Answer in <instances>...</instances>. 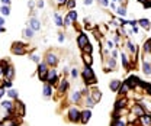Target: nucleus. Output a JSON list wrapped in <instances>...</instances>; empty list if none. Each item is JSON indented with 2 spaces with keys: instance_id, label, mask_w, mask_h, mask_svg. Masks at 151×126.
I'll return each mask as SVG.
<instances>
[{
  "instance_id": "1",
  "label": "nucleus",
  "mask_w": 151,
  "mask_h": 126,
  "mask_svg": "<svg viewBox=\"0 0 151 126\" xmlns=\"http://www.w3.org/2000/svg\"><path fill=\"white\" fill-rule=\"evenodd\" d=\"M83 75V80L86 83V86H92V84H96V75H94L93 70H92V65H84V70L81 72Z\"/></svg>"
},
{
  "instance_id": "2",
  "label": "nucleus",
  "mask_w": 151,
  "mask_h": 126,
  "mask_svg": "<svg viewBox=\"0 0 151 126\" xmlns=\"http://www.w3.org/2000/svg\"><path fill=\"white\" fill-rule=\"evenodd\" d=\"M38 77L41 78V81H45L47 74H48V64L47 62H39L38 64Z\"/></svg>"
},
{
  "instance_id": "3",
  "label": "nucleus",
  "mask_w": 151,
  "mask_h": 126,
  "mask_svg": "<svg viewBox=\"0 0 151 126\" xmlns=\"http://www.w3.org/2000/svg\"><path fill=\"white\" fill-rule=\"evenodd\" d=\"M81 119V112L77 107H70L68 110V120L70 122H80Z\"/></svg>"
},
{
  "instance_id": "4",
  "label": "nucleus",
  "mask_w": 151,
  "mask_h": 126,
  "mask_svg": "<svg viewBox=\"0 0 151 126\" xmlns=\"http://www.w3.org/2000/svg\"><path fill=\"white\" fill-rule=\"evenodd\" d=\"M45 81L48 84H57L58 83V74H57V70H48V74H47V78Z\"/></svg>"
},
{
  "instance_id": "5",
  "label": "nucleus",
  "mask_w": 151,
  "mask_h": 126,
  "mask_svg": "<svg viewBox=\"0 0 151 126\" xmlns=\"http://www.w3.org/2000/svg\"><path fill=\"white\" fill-rule=\"evenodd\" d=\"M45 62L48 64V65H51V67H54V65H57V62H58V55L55 54V52H47V55H45Z\"/></svg>"
},
{
  "instance_id": "6",
  "label": "nucleus",
  "mask_w": 151,
  "mask_h": 126,
  "mask_svg": "<svg viewBox=\"0 0 151 126\" xmlns=\"http://www.w3.org/2000/svg\"><path fill=\"white\" fill-rule=\"evenodd\" d=\"M87 44H89V38H87L86 34H83V32H81L80 35L77 36V45H78V48L83 51V49H84V47H86Z\"/></svg>"
},
{
  "instance_id": "7",
  "label": "nucleus",
  "mask_w": 151,
  "mask_h": 126,
  "mask_svg": "<svg viewBox=\"0 0 151 126\" xmlns=\"http://www.w3.org/2000/svg\"><path fill=\"white\" fill-rule=\"evenodd\" d=\"M12 52H13V54H18V55H23L26 52L25 44H22V42H15L13 47H12Z\"/></svg>"
},
{
  "instance_id": "8",
  "label": "nucleus",
  "mask_w": 151,
  "mask_h": 126,
  "mask_svg": "<svg viewBox=\"0 0 151 126\" xmlns=\"http://www.w3.org/2000/svg\"><path fill=\"white\" fill-rule=\"evenodd\" d=\"M127 83H128V86H129L131 89H135V87L141 86V83H142V81H141L137 75H134V74H132V75H129V77L127 78Z\"/></svg>"
},
{
  "instance_id": "9",
  "label": "nucleus",
  "mask_w": 151,
  "mask_h": 126,
  "mask_svg": "<svg viewBox=\"0 0 151 126\" xmlns=\"http://www.w3.org/2000/svg\"><path fill=\"white\" fill-rule=\"evenodd\" d=\"M115 68H116V58H113V57H108L105 71H113Z\"/></svg>"
},
{
  "instance_id": "10",
  "label": "nucleus",
  "mask_w": 151,
  "mask_h": 126,
  "mask_svg": "<svg viewBox=\"0 0 151 126\" xmlns=\"http://www.w3.org/2000/svg\"><path fill=\"white\" fill-rule=\"evenodd\" d=\"M90 117H92V110H90V109H86L84 112H81V119H80V122L86 125V123L90 120Z\"/></svg>"
},
{
  "instance_id": "11",
  "label": "nucleus",
  "mask_w": 151,
  "mask_h": 126,
  "mask_svg": "<svg viewBox=\"0 0 151 126\" xmlns=\"http://www.w3.org/2000/svg\"><path fill=\"white\" fill-rule=\"evenodd\" d=\"M121 86H122V81H121V80H112L111 84H109V89H111L113 93H118L119 89H121Z\"/></svg>"
},
{
  "instance_id": "12",
  "label": "nucleus",
  "mask_w": 151,
  "mask_h": 126,
  "mask_svg": "<svg viewBox=\"0 0 151 126\" xmlns=\"http://www.w3.org/2000/svg\"><path fill=\"white\" fill-rule=\"evenodd\" d=\"M139 123L142 126H151V115L144 113L142 116H139Z\"/></svg>"
},
{
  "instance_id": "13",
  "label": "nucleus",
  "mask_w": 151,
  "mask_h": 126,
  "mask_svg": "<svg viewBox=\"0 0 151 126\" xmlns=\"http://www.w3.org/2000/svg\"><path fill=\"white\" fill-rule=\"evenodd\" d=\"M127 103H128V100H127L125 97H122V99L116 100V103H115V110H122V109L127 106Z\"/></svg>"
},
{
  "instance_id": "14",
  "label": "nucleus",
  "mask_w": 151,
  "mask_h": 126,
  "mask_svg": "<svg viewBox=\"0 0 151 126\" xmlns=\"http://www.w3.org/2000/svg\"><path fill=\"white\" fill-rule=\"evenodd\" d=\"M116 15H118L119 18H125V16L128 15V12H127V6H125V4L118 6V9H116Z\"/></svg>"
},
{
  "instance_id": "15",
  "label": "nucleus",
  "mask_w": 151,
  "mask_h": 126,
  "mask_svg": "<svg viewBox=\"0 0 151 126\" xmlns=\"http://www.w3.org/2000/svg\"><path fill=\"white\" fill-rule=\"evenodd\" d=\"M138 25H139L142 29H145V31H148V29L151 28L150 19H145V18H144V19H139V20H138Z\"/></svg>"
},
{
  "instance_id": "16",
  "label": "nucleus",
  "mask_w": 151,
  "mask_h": 126,
  "mask_svg": "<svg viewBox=\"0 0 151 126\" xmlns=\"http://www.w3.org/2000/svg\"><path fill=\"white\" fill-rule=\"evenodd\" d=\"M142 72H144L147 77H151V62L142 61Z\"/></svg>"
},
{
  "instance_id": "17",
  "label": "nucleus",
  "mask_w": 151,
  "mask_h": 126,
  "mask_svg": "<svg viewBox=\"0 0 151 126\" xmlns=\"http://www.w3.org/2000/svg\"><path fill=\"white\" fill-rule=\"evenodd\" d=\"M29 26H31L34 31H39V29H41V23H39V20H38L37 18L29 19Z\"/></svg>"
},
{
  "instance_id": "18",
  "label": "nucleus",
  "mask_w": 151,
  "mask_h": 126,
  "mask_svg": "<svg viewBox=\"0 0 151 126\" xmlns=\"http://www.w3.org/2000/svg\"><path fill=\"white\" fill-rule=\"evenodd\" d=\"M90 97L93 99L96 103H97V102H100V99H102V91L99 90V89H94V90H92V94H90Z\"/></svg>"
},
{
  "instance_id": "19",
  "label": "nucleus",
  "mask_w": 151,
  "mask_h": 126,
  "mask_svg": "<svg viewBox=\"0 0 151 126\" xmlns=\"http://www.w3.org/2000/svg\"><path fill=\"white\" fill-rule=\"evenodd\" d=\"M13 75H15V70H13V67H6V68H4V78L12 80V78H13Z\"/></svg>"
},
{
  "instance_id": "20",
  "label": "nucleus",
  "mask_w": 151,
  "mask_h": 126,
  "mask_svg": "<svg viewBox=\"0 0 151 126\" xmlns=\"http://www.w3.org/2000/svg\"><path fill=\"white\" fill-rule=\"evenodd\" d=\"M67 89H68V81L64 78V80H61V81H60V86H58V93H64Z\"/></svg>"
},
{
  "instance_id": "21",
  "label": "nucleus",
  "mask_w": 151,
  "mask_h": 126,
  "mask_svg": "<svg viewBox=\"0 0 151 126\" xmlns=\"http://www.w3.org/2000/svg\"><path fill=\"white\" fill-rule=\"evenodd\" d=\"M142 49H144L145 54H151V38H147V39H145V42H144V45H142Z\"/></svg>"
},
{
  "instance_id": "22",
  "label": "nucleus",
  "mask_w": 151,
  "mask_h": 126,
  "mask_svg": "<svg viewBox=\"0 0 151 126\" xmlns=\"http://www.w3.org/2000/svg\"><path fill=\"white\" fill-rule=\"evenodd\" d=\"M129 90H131V87L128 86V83H127V81H124V83H122V86H121V89H119V91H118V93H119V94H124V96H125L127 93H129Z\"/></svg>"
},
{
  "instance_id": "23",
  "label": "nucleus",
  "mask_w": 151,
  "mask_h": 126,
  "mask_svg": "<svg viewBox=\"0 0 151 126\" xmlns=\"http://www.w3.org/2000/svg\"><path fill=\"white\" fill-rule=\"evenodd\" d=\"M132 113H134V115H137V116H142L145 112L142 110L141 105H134V107H132Z\"/></svg>"
},
{
  "instance_id": "24",
  "label": "nucleus",
  "mask_w": 151,
  "mask_h": 126,
  "mask_svg": "<svg viewBox=\"0 0 151 126\" xmlns=\"http://www.w3.org/2000/svg\"><path fill=\"white\" fill-rule=\"evenodd\" d=\"M80 99H81V91H73L71 96H70V100H71L73 103L80 102Z\"/></svg>"
},
{
  "instance_id": "25",
  "label": "nucleus",
  "mask_w": 151,
  "mask_h": 126,
  "mask_svg": "<svg viewBox=\"0 0 151 126\" xmlns=\"http://www.w3.org/2000/svg\"><path fill=\"white\" fill-rule=\"evenodd\" d=\"M83 61H84L86 65H92V64H93V57H92V54L83 52Z\"/></svg>"
},
{
  "instance_id": "26",
  "label": "nucleus",
  "mask_w": 151,
  "mask_h": 126,
  "mask_svg": "<svg viewBox=\"0 0 151 126\" xmlns=\"http://www.w3.org/2000/svg\"><path fill=\"white\" fill-rule=\"evenodd\" d=\"M1 107L6 109L9 113H12V107H13V105H12V102H10V100H4V102H1Z\"/></svg>"
},
{
  "instance_id": "27",
  "label": "nucleus",
  "mask_w": 151,
  "mask_h": 126,
  "mask_svg": "<svg viewBox=\"0 0 151 126\" xmlns=\"http://www.w3.org/2000/svg\"><path fill=\"white\" fill-rule=\"evenodd\" d=\"M16 112L19 113V116H25V106L22 102H18L16 103Z\"/></svg>"
},
{
  "instance_id": "28",
  "label": "nucleus",
  "mask_w": 151,
  "mask_h": 126,
  "mask_svg": "<svg viewBox=\"0 0 151 126\" xmlns=\"http://www.w3.org/2000/svg\"><path fill=\"white\" fill-rule=\"evenodd\" d=\"M51 94H52V89H51V84H45L44 86V96L45 97H51Z\"/></svg>"
},
{
  "instance_id": "29",
  "label": "nucleus",
  "mask_w": 151,
  "mask_h": 126,
  "mask_svg": "<svg viewBox=\"0 0 151 126\" xmlns=\"http://www.w3.org/2000/svg\"><path fill=\"white\" fill-rule=\"evenodd\" d=\"M127 47H128V51H129L132 55L137 54V47H135V44H134L132 41H128V42H127Z\"/></svg>"
},
{
  "instance_id": "30",
  "label": "nucleus",
  "mask_w": 151,
  "mask_h": 126,
  "mask_svg": "<svg viewBox=\"0 0 151 126\" xmlns=\"http://www.w3.org/2000/svg\"><path fill=\"white\" fill-rule=\"evenodd\" d=\"M23 36H25V38H32V36H34V29H32L31 26H29V28H25V29H23Z\"/></svg>"
},
{
  "instance_id": "31",
  "label": "nucleus",
  "mask_w": 151,
  "mask_h": 126,
  "mask_svg": "<svg viewBox=\"0 0 151 126\" xmlns=\"http://www.w3.org/2000/svg\"><path fill=\"white\" fill-rule=\"evenodd\" d=\"M121 59H122L124 67H125V68H129V61H128V57L124 54V52H121Z\"/></svg>"
},
{
  "instance_id": "32",
  "label": "nucleus",
  "mask_w": 151,
  "mask_h": 126,
  "mask_svg": "<svg viewBox=\"0 0 151 126\" xmlns=\"http://www.w3.org/2000/svg\"><path fill=\"white\" fill-rule=\"evenodd\" d=\"M111 126H127L125 120H122L121 117L119 119H113V122L111 123Z\"/></svg>"
},
{
  "instance_id": "33",
  "label": "nucleus",
  "mask_w": 151,
  "mask_h": 126,
  "mask_svg": "<svg viewBox=\"0 0 151 126\" xmlns=\"http://www.w3.org/2000/svg\"><path fill=\"white\" fill-rule=\"evenodd\" d=\"M54 19H55V25L57 26H60V28H61V26L64 25V20L61 19V16H60L58 13H54Z\"/></svg>"
},
{
  "instance_id": "34",
  "label": "nucleus",
  "mask_w": 151,
  "mask_h": 126,
  "mask_svg": "<svg viewBox=\"0 0 151 126\" xmlns=\"http://www.w3.org/2000/svg\"><path fill=\"white\" fill-rule=\"evenodd\" d=\"M94 103H96V102H94V100L92 99V97H90V96H87V97H86V107L92 109V107L94 106Z\"/></svg>"
},
{
  "instance_id": "35",
  "label": "nucleus",
  "mask_w": 151,
  "mask_h": 126,
  "mask_svg": "<svg viewBox=\"0 0 151 126\" xmlns=\"http://www.w3.org/2000/svg\"><path fill=\"white\" fill-rule=\"evenodd\" d=\"M1 15H3V16H9V15H10V7L6 6V4H3V7H1Z\"/></svg>"
},
{
  "instance_id": "36",
  "label": "nucleus",
  "mask_w": 151,
  "mask_h": 126,
  "mask_svg": "<svg viewBox=\"0 0 151 126\" xmlns=\"http://www.w3.org/2000/svg\"><path fill=\"white\" fill-rule=\"evenodd\" d=\"M65 6L70 9V10H73L76 7V0H67V3H65Z\"/></svg>"
},
{
  "instance_id": "37",
  "label": "nucleus",
  "mask_w": 151,
  "mask_h": 126,
  "mask_svg": "<svg viewBox=\"0 0 151 126\" xmlns=\"http://www.w3.org/2000/svg\"><path fill=\"white\" fill-rule=\"evenodd\" d=\"M92 51H93V47L90 45V42L84 47V49H83V52H86V54H92Z\"/></svg>"
},
{
  "instance_id": "38",
  "label": "nucleus",
  "mask_w": 151,
  "mask_h": 126,
  "mask_svg": "<svg viewBox=\"0 0 151 126\" xmlns=\"http://www.w3.org/2000/svg\"><path fill=\"white\" fill-rule=\"evenodd\" d=\"M68 16L71 18L73 22H76V20H77V12H76L74 9H73V10H70V12H68Z\"/></svg>"
},
{
  "instance_id": "39",
  "label": "nucleus",
  "mask_w": 151,
  "mask_h": 126,
  "mask_svg": "<svg viewBox=\"0 0 151 126\" xmlns=\"http://www.w3.org/2000/svg\"><path fill=\"white\" fill-rule=\"evenodd\" d=\"M7 94H9V97H12V99H18V91L16 90H12V89H10V90L7 91Z\"/></svg>"
},
{
  "instance_id": "40",
  "label": "nucleus",
  "mask_w": 151,
  "mask_h": 126,
  "mask_svg": "<svg viewBox=\"0 0 151 126\" xmlns=\"http://www.w3.org/2000/svg\"><path fill=\"white\" fill-rule=\"evenodd\" d=\"M97 1H99V4H100L102 7H108V6L111 4V1H109V0H97Z\"/></svg>"
},
{
  "instance_id": "41",
  "label": "nucleus",
  "mask_w": 151,
  "mask_h": 126,
  "mask_svg": "<svg viewBox=\"0 0 151 126\" xmlns=\"http://www.w3.org/2000/svg\"><path fill=\"white\" fill-rule=\"evenodd\" d=\"M3 125L4 126H16V122H15V120H10V119H7V120L4 119V123H3Z\"/></svg>"
},
{
  "instance_id": "42",
  "label": "nucleus",
  "mask_w": 151,
  "mask_h": 126,
  "mask_svg": "<svg viewBox=\"0 0 151 126\" xmlns=\"http://www.w3.org/2000/svg\"><path fill=\"white\" fill-rule=\"evenodd\" d=\"M3 87L10 89V87H12V81H10V80H7V78H4V81H3Z\"/></svg>"
},
{
  "instance_id": "43",
  "label": "nucleus",
  "mask_w": 151,
  "mask_h": 126,
  "mask_svg": "<svg viewBox=\"0 0 151 126\" xmlns=\"http://www.w3.org/2000/svg\"><path fill=\"white\" fill-rule=\"evenodd\" d=\"M71 22H73V20H71V18L67 15V16L64 18V26H70V25H71Z\"/></svg>"
},
{
  "instance_id": "44",
  "label": "nucleus",
  "mask_w": 151,
  "mask_h": 126,
  "mask_svg": "<svg viewBox=\"0 0 151 126\" xmlns=\"http://www.w3.org/2000/svg\"><path fill=\"white\" fill-rule=\"evenodd\" d=\"M113 47H115V42H113V41H108V42H106V48H108V49H113Z\"/></svg>"
},
{
  "instance_id": "45",
  "label": "nucleus",
  "mask_w": 151,
  "mask_h": 126,
  "mask_svg": "<svg viewBox=\"0 0 151 126\" xmlns=\"http://www.w3.org/2000/svg\"><path fill=\"white\" fill-rule=\"evenodd\" d=\"M128 25H129L131 28H135V26H138V20H135V19H134V20H129Z\"/></svg>"
},
{
  "instance_id": "46",
  "label": "nucleus",
  "mask_w": 151,
  "mask_h": 126,
  "mask_svg": "<svg viewBox=\"0 0 151 126\" xmlns=\"http://www.w3.org/2000/svg\"><path fill=\"white\" fill-rule=\"evenodd\" d=\"M144 89H145V91H147V94H150L151 96V83H147Z\"/></svg>"
},
{
  "instance_id": "47",
  "label": "nucleus",
  "mask_w": 151,
  "mask_h": 126,
  "mask_svg": "<svg viewBox=\"0 0 151 126\" xmlns=\"http://www.w3.org/2000/svg\"><path fill=\"white\" fill-rule=\"evenodd\" d=\"M31 59L34 61V62H37V64H39L41 61H39V57L38 55H31Z\"/></svg>"
},
{
  "instance_id": "48",
  "label": "nucleus",
  "mask_w": 151,
  "mask_h": 126,
  "mask_svg": "<svg viewBox=\"0 0 151 126\" xmlns=\"http://www.w3.org/2000/svg\"><path fill=\"white\" fill-rule=\"evenodd\" d=\"M77 75H78L77 68H71V77H73V78H77Z\"/></svg>"
},
{
  "instance_id": "49",
  "label": "nucleus",
  "mask_w": 151,
  "mask_h": 126,
  "mask_svg": "<svg viewBox=\"0 0 151 126\" xmlns=\"http://www.w3.org/2000/svg\"><path fill=\"white\" fill-rule=\"evenodd\" d=\"M64 39H65L64 34H60V35H58V42H61V44H63V42H64Z\"/></svg>"
},
{
  "instance_id": "50",
  "label": "nucleus",
  "mask_w": 151,
  "mask_h": 126,
  "mask_svg": "<svg viewBox=\"0 0 151 126\" xmlns=\"http://www.w3.org/2000/svg\"><path fill=\"white\" fill-rule=\"evenodd\" d=\"M83 3H84V6H90V4L93 3V0H84Z\"/></svg>"
},
{
  "instance_id": "51",
  "label": "nucleus",
  "mask_w": 151,
  "mask_h": 126,
  "mask_svg": "<svg viewBox=\"0 0 151 126\" xmlns=\"http://www.w3.org/2000/svg\"><path fill=\"white\" fill-rule=\"evenodd\" d=\"M87 93H89V90H87L86 87H84V89L81 90V94H84V96H87Z\"/></svg>"
},
{
  "instance_id": "52",
  "label": "nucleus",
  "mask_w": 151,
  "mask_h": 126,
  "mask_svg": "<svg viewBox=\"0 0 151 126\" xmlns=\"http://www.w3.org/2000/svg\"><path fill=\"white\" fill-rule=\"evenodd\" d=\"M1 3L6 4V6H9V4H10V0H1Z\"/></svg>"
},
{
  "instance_id": "53",
  "label": "nucleus",
  "mask_w": 151,
  "mask_h": 126,
  "mask_svg": "<svg viewBox=\"0 0 151 126\" xmlns=\"http://www.w3.org/2000/svg\"><path fill=\"white\" fill-rule=\"evenodd\" d=\"M115 42H116V44H119V34H116V35H115Z\"/></svg>"
},
{
  "instance_id": "54",
  "label": "nucleus",
  "mask_w": 151,
  "mask_h": 126,
  "mask_svg": "<svg viewBox=\"0 0 151 126\" xmlns=\"http://www.w3.org/2000/svg\"><path fill=\"white\" fill-rule=\"evenodd\" d=\"M38 7H44V1H42V0L38 1Z\"/></svg>"
},
{
  "instance_id": "55",
  "label": "nucleus",
  "mask_w": 151,
  "mask_h": 126,
  "mask_svg": "<svg viewBox=\"0 0 151 126\" xmlns=\"http://www.w3.org/2000/svg\"><path fill=\"white\" fill-rule=\"evenodd\" d=\"M58 1V4H65L67 3V0H57Z\"/></svg>"
},
{
  "instance_id": "56",
  "label": "nucleus",
  "mask_w": 151,
  "mask_h": 126,
  "mask_svg": "<svg viewBox=\"0 0 151 126\" xmlns=\"http://www.w3.org/2000/svg\"><path fill=\"white\" fill-rule=\"evenodd\" d=\"M112 57H113V58H116V57H118V51H115V49H113V51H112Z\"/></svg>"
},
{
  "instance_id": "57",
  "label": "nucleus",
  "mask_w": 151,
  "mask_h": 126,
  "mask_svg": "<svg viewBox=\"0 0 151 126\" xmlns=\"http://www.w3.org/2000/svg\"><path fill=\"white\" fill-rule=\"evenodd\" d=\"M3 94H4V89H0V97H3Z\"/></svg>"
},
{
  "instance_id": "58",
  "label": "nucleus",
  "mask_w": 151,
  "mask_h": 126,
  "mask_svg": "<svg viewBox=\"0 0 151 126\" xmlns=\"http://www.w3.org/2000/svg\"><path fill=\"white\" fill-rule=\"evenodd\" d=\"M28 4H29V7H31V9H32V7H34V1H32V0H31V1H29V3H28Z\"/></svg>"
},
{
  "instance_id": "59",
  "label": "nucleus",
  "mask_w": 151,
  "mask_h": 126,
  "mask_svg": "<svg viewBox=\"0 0 151 126\" xmlns=\"http://www.w3.org/2000/svg\"><path fill=\"white\" fill-rule=\"evenodd\" d=\"M3 23H4V20H3V18H0V26H3Z\"/></svg>"
},
{
  "instance_id": "60",
  "label": "nucleus",
  "mask_w": 151,
  "mask_h": 126,
  "mask_svg": "<svg viewBox=\"0 0 151 126\" xmlns=\"http://www.w3.org/2000/svg\"><path fill=\"white\" fill-rule=\"evenodd\" d=\"M1 32H4V28H3V26H0V34H1Z\"/></svg>"
},
{
  "instance_id": "61",
  "label": "nucleus",
  "mask_w": 151,
  "mask_h": 126,
  "mask_svg": "<svg viewBox=\"0 0 151 126\" xmlns=\"http://www.w3.org/2000/svg\"><path fill=\"white\" fill-rule=\"evenodd\" d=\"M138 1H139V3H142V4H144V3H145V1H147V0H138Z\"/></svg>"
},
{
  "instance_id": "62",
  "label": "nucleus",
  "mask_w": 151,
  "mask_h": 126,
  "mask_svg": "<svg viewBox=\"0 0 151 126\" xmlns=\"http://www.w3.org/2000/svg\"><path fill=\"white\" fill-rule=\"evenodd\" d=\"M112 1H119V0H112Z\"/></svg>"
},
{
  "instance_id": "63",
  "label": "nucleus",
  "mask_w": 151,
  "mask_h": 126,
  "mask_svg": "<svg viewBox=\"0 0 151 126\" xmlns=\"http://www.w3.org/2000/svg\"><path fill=\"white\" fill-rule=\"evenodd\" d=\"M128 126H134V125H128Z\"/></svg>"
},
{
  "instance_id": "64",
  "label": "nucleus",
  "mask_w": 151,
  "mask_h": 126,
  "mask_svg": "<svg viewBox=\"0 0 151 126\" xmlns=\"http://www.w3.org/2000/svg\"><path fill=\"white\" fill-rule=\"evenodd\" d=\"M0 126H4V125H0Z\"/></svg>"
}]
</instances>
